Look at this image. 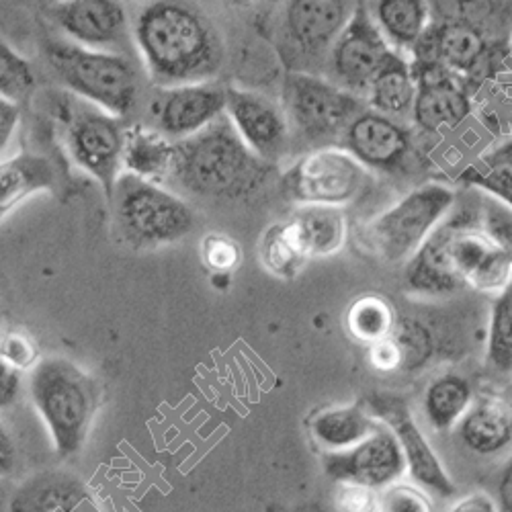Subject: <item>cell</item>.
<instances>
[{
  "label": "cell",
  "instance_id": "6da1fadb",
  "mask_svg": "<svg viewBox=\"0 0 512 512\" xmlns=\"http://www.w3.org/2000/svg\"><path fill=\"white\" fill-rule=\"evenodd\" d=\"M134 46L162 89L209 82L224 64L218 29L187 0L146 5L134 23Z\"/></svg>",
  "mask_w": 512,
  "mask_h": 512
},
{
  "label": "cell",
  "instance_id": "7a4b0ae2",
  "mask_svg": "<svg viewBox=\"0 0 512 512\" xmlns=\"http://www.w3.org/2000/svg\"><path fill=\"white\" fill-rule=\"evenodd\" d=\"M275 164L256 156L234 130L228 115L199 134L175 142L170 179L205 199L240 201L259 193Z\"/></svg>",
  "mask_w": 512,
  "mask_h": 512
},
{
  "label": "cell",
  "instance_id": "3957f363",
  "mask_svg": "<svg viewBox=\"0 0 512 512\" xmlns=\"http://www.w3.org/2000/svg\"><path fill=\"white\" fill-rule=\"evenodd\" d=\"M29 394L46 422L60 457L76 455L87 443L101 402V383L62 357L39 359L29 373Z\"/></svg>",
  "mask_w": 512,
  "mask_h": 512
},
{
  "label": "cell",
  "instance_id": "277c9868",
  "mask_svg": "<svg viewBox=\"0 0 512 512\" xmlns=\"http://www.w3.org/2000/svg\"><path fill=\"white\" fill-rule=\"evenodd\" d=\"M48 64L64 87L115 117L130 115L140 99V78L132 60L123 54L97 52L74 41H48Z\"/></svg>",
  "mask_w": 512,
  "mask_h": 512
},
{
  "label": "cell",
  "instance_id": "5b68a950",
  "mask_svg": "<svg viewBox=\"0 0 512 512\" xmlns=\"http://www.w3.org/2000/svg\"><path fill=\"white\" fill-rule=\"evenodd\" d=\"M111 205L119 232L134 248L173 244L195 228V213L183 197L132 173L119 177Z\"/></svg>",
  "mask_w": 512,
  "mask_h": 512
},
{
  "label": "cell",
  "instance_id": "8992f818",
  "mask_svg": "<svg viewBox=\"0 0 512 512\" xmlns=\"http://www.w3.org/2000/svg\"><path fill=\"white\" fill-rule=\"evenodd\" d=\"M455 205V191L431 183L422 185L365 226V240L386 263H408L447 220Z\"/></svg>",
  "mask_w": 512,
  "mask_h": 512
},
{
  "label": "cell",
  "instance_id": "52a82bcc",
  "mask_svg": "<svg viewBox=\"0 0 512 512\" xmlns=\"http://www.w3.org/2000/svg\"><path fill=\"white\" fill-rule=\"evenodd\" d=\"M281 95L287 121L310 142L343 136L365 111L363 97L306 70L287 72Z\"/></svg>",
  "mask_w": 512,
  "mask_h": 512
},
{
  "label": "cell",
  "instance_id": "ba28073f",
  "mask_svg": "<svg viewBox=\"0 0 512 512\" xmlns=\"http://www.w3.org/2000/svg\"><path fill=\"white\" fill-rule=\"evenodd\" d=\"M369 181V170L345 148H316L297 158L281 177L289 199L300 205L343 207L355 201Z\"/></svg>",
  "mask_w": 512,
  "mask_h": 512
},
{
  "label": "cell",
  "instance_id": "9c48e42d",
  "mask_svg": "<svg viewBox=\"0 0 512 512\" xmlns=\"http://www.w3.org/2000/svg\"><path fill=\"white\" fill-rule=\"evenodd\" d=\"M64 121L72 160L101 185L105 199L111 203L115 185L123 175V119L84 101L70 105Z\"/></svg>",
  "mask_w": 512,
  "mask_h": 512
},
{
  "label": "cell",
  "instance_id": "30bf717a",
  "mask_svg": "<svg viewBox=\"0 0 512 512\" xmlns=\"http://www.w3.org/2000/svg\"><path fill=\"white\" fill-rule=\"evenodd\" d=\"M369 404L373 416L386 424L398 439L406 469L414 484L437 498L455 496L457 486L447 474V469L443 467L429 439L420 431L416 418L410 412V406L402 398L390 394H373L369 398Z\"/></svg>",
  "mask_w": 512,
  "mask_h": 512
},
{
  "label": "cell",
  "instance_id": "8fae6325",
  "mask_svg": "<svg viewBox=\"0 0 512 512\" xmlns=\"http://www.w3.org/2000/svg\"><path fill=\"white\" fill-rule=\"evenodd\" d=\"M394 50L375 25L365 0H357L355 13L328 54V68L338 87L361 97Z\"/></svg>",
  "mask_w": 512,
  "mask_h": 512
},
{
  "label": "cell",
  "instance_id": "7c38bea8",
  "mask_svg": "<svg viewBox=\"0 0 512 512\" xmlns=\"http://www.w3.org/2000/svg\"><path fill=\"white\" fill-rule=\"evenodd\" d=\"M355 7V0H285L281 25L285 48L302 62L328 56Z\"/></svg>",
  "mask_w": 512,
  "mask_h": 512
},
{
  "label": "cell",
  "instance_id": "4fadbf2b",
  "mask_svg": "<svg viewBox=\"0 0 512 512\" xmlns=\"http://www.w3.org/2000/svg\"><path fill=\"white\" fill-rule=\"evenodd\" d=\"M52 19L82 48L123 56L132 48L134 29L123 0H60Z\"/></svg>",
  "mask_w": 512,
  "mask_h": 512
},
{
  "label": "cell",
  "instance_id": "5bb4252c",
  "mask_svg": "<svg viewBox=\"0 0 512 512\" xmlns=\"http://www.w3.org/2000/svg\"><path fill=\"white\" fill-rule=\"evenodd\" d=\"M324 472L336 484L351 482L381 492L398 484L408 474V469L398 439L381 422L379 429L357 447L326 453Z\"/></svg>",
  "mask_w": 512,
  "mask_h": 512
},
{
  "label": "cell",
  "instance_id": "9a60e30c",
  "mask_svg": "<svg viewBox=\"0 0 512 512\" xmlns=\"http://www.w3.org/2000/svg\"><path fill=\"white\" fill-rule=\"evenodd\" d=\"M222 115H226V89L211 82L160 89L150 105L152 127L173 142L199 134Z\"/></svg>",
  "mask_w": 512,
  "mask_h": 512
},
{
  "label": "cell",
  "instance_id": "2e32d148",
  "mask_svg": "<svg viewBox=\"0 0 512 512\" xmlns=\"http://www.w3.org/2000/svg\"><path fill=\"white\" fill-rule=\"evenodd\" d=\"M410 64L418 87L412 119L420 130L429 134L455 130L472 115V99L457 74L429 60Z\"/></svg>",
  "mask_w": 512,
  "mask_h": 512
},
{
  "label": "cell",
  "instance_id": "e0dca14e",
  "mask_svg": "<svg viewBox=\"0 0 512 512\" xmlns=\"http://www.w3.org/2000/svg\"><path fill=\"white\" fill-rule=\"evenodd\" d=\"M226 115L238 136L256 156L275 164L285 152L289 140V121L283 107L271 99L252 91L228 87Z\"/></svg>",
  "mask_w": 512,
  "mask_h": 512
},
{
  "label": "cell",
  "instance_id": "ac0fdd59",
  "mask_svg": "<svg viewBox=\"0 0 512 512\" xmlns=\"http://www.w3.org/2000/svg\"><path fill=\"white\" fill-rule=\"evenodd\" d=\"M343 148L351 152L367 170L394 173L408 158L412 138L398 119L365 109L345 130Z\"/></svg>",
  "mask_w": 512,
  "mask_h": 512
},
{
  "label": "cell",
  "instance_id": "d6986e66",
  "mask_svg": "<svg viewBox=\"0 0 512 512\" xmlns=\"http://www.w3.org/2000/svg\"><path fill=\"white\" fill-rule=\"evenodd\" d=\"M459 218H447L406 263L404 283L412 295L445 297L465 289L453 256Z\"/></svg>",
  "mask_w": 512,
  "mask_h": 512
},
{
  "label": "cell",
  "instance_id": "ffe728a7",
  "mask_svg": "<svg viewBox=\"0 0 512 512\" xmlns=\"http://www.w3.org/2000/svg\"><path fill=\"white\" fill-rule=\"evenodd\" d=\"M453 256L457 271L465 283L482 293H500L512 281V263L508 256L482 230L459 218L453 236Z\"/></svg>",
  "mask_w": 512,
  "mask_h": 512
},
{
  "label": "cell",
  "instance_id": "44dd1931",
  "mask_svg": "<svg viewBox=\"0 0 512 512\" xmlns=\"http://www.w3.org/2000/svg\"><path fill=\"white\" fill-rule=\"evenodd\" d=\"M488 52L486 35L480 25L461 23V21H433L431 29L426 31L412 60H429L441 64L449 72L472 74L480 68Z\"/></svg>",
  "mask_w": 512,
  "mask_h": 512
},
{
  "label": "cell",
  "instance_id": "7402d4cb",
  "mask_svg": "<svg viewBox=\"0 0 512 512\" xmlns=\"http://www.w3.org/2000/svg\"><path fill=\"white\" fill-rule=\"evenodd\" d=\"M89 502V488L80 478L62 469H48L15 490L9 512H82Z\"/></svg>",
  "mask_w": 512,
  "mask_h": 512
},
{
  "label": "cell",
  "instance_id": "603a6c76",
  "mask_svg": "<svg viewBox=\"0 0 512 512\" xmlns=\"http://www.w3.org/2000/svg\"><path fill=\"white\" fill-rule=\"evenodd\" d=\"M58 189V164L35 152H21L11 158H0V220L41 191Z\"/></svg>",
  "mask_w": 512,
  "mask_h": 512
},
{
  "label": "cell",
  "instance_id": "cb8c5ba5",
  "mask_svg": "<svg viewBox=\"0 0 512 512\" xmlns=\"http://www.w3.org/2000/svg\"><path fill=\"white\" fill-rule=\"evenodd\" d=\"M459 443L476 455H498L512 445V410L500 400H474L457 424Z\"/></svg>",
  "mask_w": 512,
  "mask_h": 512
},
{
  "label": "cell",
  "instance_id": "d4e9b609",
  "mask_svg": "<svg viewBox=\"0 0 512 512\" xmlns=\"http://www.w3.org/2000/svg\"><path fill=\"white\" fill-rule=\"evenodd\" d=\"M367 7L388 46L402 56L412 54L433 25L429 0H373Z\"/></svg>",
  "mask_w": 512,
  "mask_h": 512
},
{
  "label": "cell",
  "instance_id": "484cf974",
  "mask_svg": "<svg viewBox=\"0 0 512 512\" xmlns=\"http://www.w3.org/2000/svg\"><path fill=\"white\" fill-rule=\"evenodd\" d=\"M308 259H328L343 250L349 234L343 207L300 205L289 220Z\"/></svg>",
  "mask_w": 512,
  "mask_h": 512
},
{
  "label": "cell",
  "instance_id": "4316f807",
  "mask_svg": "<svg viewBox=\"0 0 512 512\" xmlns=\"http://www.w3.org/2000/svg\"><path fill=\"white\" fill-rule=\"evenodd\" d=\"M381 426L361 406H334L318 412L310 422L314 443L326 453H340L357 447Z\"/></svg>",
  "mask_w": 512,
  "mask_h": 512
},
{
  "label": "cell",
  "instance_id": "83f0119b",
  "mask_svg": "<svg viewBox=\"0 0 512 512\" xmlns=\"http://www.w3.org/2000/svg\"><path fill=\"white\" fill-rule=\"evenodd\" d=\"M416 78L410 60L406 56L392 52L386 64L381 66L367 91L369 109L388 115L392 119L412 115L416 101Z\"/></svg>",
  "mask_w": 512,
  "mask_h": 512
},
{
  "label": "cell",
  "instance_id": "f1b7e54d",
  "mask_svg": "<svg viewBox=\"0 0 512 512\" xmlns=\"http://www.w3.org/2000/svg\"><path fill=\"white\" fill-rule=\"evenodd\" d=\"M175 160V142L162 136L154 127L136 125L125 130L123 168L146 181L170 179Z\"/></svg>",
  "mask_w": 512,
  "mask_h": 512
},
{
  "label": "cell",
  "instance_id": "f546056e",
  "mask_svg": "<svg viewBox=\"0 0 512 512\" xmlns=\"http://www.w3.org/2000/svg\"><path fill=\"white\" fill-rule=\"evenodd\" d=\"M474 404V390L469 381L457 373H445L429 383L422 398V410L437 433L457 429L461 418Z\"/></svg>",
  "mask_w": 512,
  "mask_h": 512
},
{
  "label": "cell",
  "instance_id": "4dcf8cb0",
  "mask_svg": "<svg viewBox=\"0 0 512 512\" xmlns=\"http://www.w3.org/2000/svg\"><path fill=\"white\" fill-rule=\"evenodd\" d=\"M459 183L512 209V138L469 164L459 175Z\"/></svg>",
  "mask_w": 512,
  "mask_h": 512
},
{
  "label": "cell",
  "instance_id": "1f68e13d",
  "mask_svg": "<svg viewBox=\"0 0 512 512\" xmlns=\"http://www.w3.org/2000/svg\"><path fill=\"white\" fill-rule=\"evenodd\" d=\"M347 332L363 345H377L396 334L398 316L383 295L367 293L357 297L345 316Z\"/></svg>",
  "mask_w": 512,
  "mask_h": 512
},
{
  "label": "cell",
  "instance_id": "d6a6232c",
  "mask_svg": "<svg viewBox=\"0 0 512 512\" xmlns=\"http://www.w3.org/2000/svg\"><path fill=\"white\" fill-rule=\"evenodd\" d=\"M259 256L263 267L283 281L295 279L310 261L289 220L277 222L263 232L259 242Z\"/></svg>",
  "mask_w": 512,
  "mask_h": 512
},
{
  "label": "cell",
  "instance_id": "836d02e7",
  "mask_svg": "<svg viewBox=\"0 0 512 512\" xmlns=\"http://www.w3.org/2000/svg\"><path fill=\"white\" fill-rule=\"evenodd\" d=\"M486 359L492 371L512 375V281L492 302Z\"/></svg>",
  "mask_w": 512,
  "mask_h": 512
},
{
  "label": "cell",
  "instance_id": "e575fe53",
  "mask_svg": "<svg viewBox=\"0 0 512 512\" xmlns=\"http://www.w3.org/2000/svg\"><path fill=\"white\" fill-rule=\"evenodd\" d=\"M35 87L33 66L0 39V97L21 103Z\"/></svg>",
  "mask_w": 512,
  "mask_h": 512
},
{
  "label": "cell",
  "instance_id": "d590c367",
  "mask_svg": "<svg viewBox=\"0 0 512 512\" xmlns=\"http://www.w3.org/2000/svg\"><path fill=\"white\" fill-rule=\"evenodd\" d=\"M203 265L216 275H228L242 265L244 252L236 238L224 232H207L199 242Z\"/></svg>",
  "mask_w": 512,
  "mask_h": 512
},
{
  "label": "cell",
  "instance_id": "8d00e7d4",
  "mask_svg": "<svg viewBox=\"0 0 512 512\" xmlns=\"http://www.w3.org/2000/svg\"><path fill=\"white\" fill-rule=\"evenodd\" d=\"M377 512H433V502L420 486L398 482L379 492Z\"/></svg>",
  "mask_w": 512,
  "mask_h": 512
},
{
  "label": "cell",
  "instance_id": "74e56055",
  "mask_svg": "<svg viewBox=\"0 0 512 512\" xmlns=\"http://www.w3.org/2000/svg\"><path fill=\"white\" fill-rule=\"evenodd\" d=\"M480 226L512 263V209L486 195L482 201Z\"/></svg>",
  "mask_w": 512,
  "mask_h": 512
},
{
  "label": "cell",
  "instance_id": "f35d334b",
  "mask_svg": "<svg viewBox=\"0 0 512 512\" xmlns=\"http://www.w3.org/2000/svg\"><path fill=\"white\" fill-rule=\"evenodd\" d=\"M433 21H461L480 25L492 7V0H429Z\"/></svg>",
  "mask_w": 512,
  "mask_h": 512
},
{
  "label": "cell",
  "instance_id": "ab89813d",
  "mask_svg": "<svg viewBox=\"0 0 512 512\" xmlns=\"http://www.w3.org/2000/svg\"><path fill=\"white\" fill-rule=\"evenodd\" d=\"M0 357L19 371L33 369L39 363L37 345L27 332L21 330H9L0 336Z\"/></svg>",
  "mask_w": 512,
  "mask_h": 512
},
{
  "label": "cell",
  "instance_id": "60d3db41",
  "mask_svg": "<svg viewBox=\"0 0 512 512\" xmlns=\"http://www.w3.org/2000/svg\"><path fill=\"white\" fill-rule=\"evenodd\" d=\"M334 506L338 512H377L379 492L361 484L340 482L336 484Z\"/></svg>",
  "mask_w": 512,
  "mask_h": 512
},
{
  "label": "cell",
  "instance_id": "b9f144b4",
  "mask_svg": "<svg viewBox=\"0 0 512 512\" xmlns=\"http://www.w3.org/2000/svg\"><path fill=\"white\" fill-rule=\"evenodd\" d=\"M23 392V371L0 357V410L13 406Z\"/></svg>",
  "mask_w": 512,
  "mask_h": 512
},
{
  "label": "cell",
  "instance_id": "7bdbcfd3",
  "mask_svg": "<svg viewBox=\"0 0 512 512\" xmlns=\"http://www.w3.org/2000/svg\"><path fill=\"white\" fill-rule=\"evenodd\" d=\"M19 121H21L19 103L0 97V156L9 150L15 134H17Z\"/></svg>",
  "mask_w": 512,
  "mask_h": 512
},
{
  "label": "cell",
  "instance_id": "ee69618b",
  "mask_svg": "<svg viewBox=\"0 0 512 512\" xmlns=\"http://www.w3.org/2000/svg\"><path fill=\"white\" fill-rule=\"evenodd\" d=\"M369 349H371L369 359H371L373 367L381 369V371H392V369L400 367L402 357H404V351L394 336L388 340H381V343H377V345H371Z\"/></svg>",
  "mask_w": 512,
  "mask_h": 512
},
{
  "label": "cell",
  "instance_id": "f6af8a7d",
  "mask_svg": "<svg viewBox=\"0 0 512 512\" xmlns=\"http://www.w3.org/2000/svg\"><path fill=\"white\" fill-rule=\"evenodd\" d=\"M19 463V447L9 431V426L0 420V478L11 476Z\"/></svg>",
  "mask_w": 512,
  "mask_h": 512
},
{
  "label": "cell",
  "instance_id": "bcb514c9",
  "mask_svg": "<svg viewBox=\"0 0 512 512\" xmlns=\"http://www.w3.org/2000/svg\"><path fill=\"white\" fill-rule=\"evenodd\" d=\"M449 512H498V506L490 496L482 492H474L461 498L457 504H453Z\"/></svg>",
  "mask_w": 512,
  "mask_h": 512
},
{
  "label": "cell",
  "instance_id": "7dc6e473",
  "mask_svg": "<svg viewBox=\"0 0 512 512\" xmlns=\"http://www.w3.org/2000/svg\"><path fill=\"white\" fill-rule=\"evenodd\" d=\"M498 512H512V459L498 482Z\"/></svg>",
  "mask_w": 512,
  "mask_h": 512
},
{
  "label": "cell",
  "instance_id": "c3c4849f",
  "mask_svg": "<svg viewBox=\"0 0 512 512\" xmlns=\"http://www.w3.org/2000/svg\"><path fill=\"white\" fill-rule=\"evenodd\" d=\"M224 3L240 13H250V11H259L265 5H271L273 0H224Z\"/></svg>",
  "mask_w": 512,
  "mask_h": 512
},
{
  "label": "cell",
  "instance_id": "681fc988",
  "mask_svg": "<svg viewBox=\"0 0 512 512\" xmlns=\"http://www.w3.org/2000/svg\"><path fill=\"white\" fill-rule=\"evenodd\" d=\"M0 318H3V308H0Z\"/></svg>",
  "mask_w": 512,
  "mask_h": 512
},
{
  "label": "cell",
  "instance_id": "f907efd6",
  "mask_svg": "<svg viewBox=\"0 0 512 512\" xmlns=\"http://www.w3.org/2000/svg\"><path fill=\"white\" fill-rule=\"evenodd\" d=\"M510 394H512V386H510Z\"/></svg>",
  "mask_w": 512,
  "mask_h": 512
},
{
  "label": "cell",
  "instance_id": "816d5d0a",
  "mask_svg": "<svg viewBox=\"0 0 512 512\" xmlns=\"http://www.w3.org/2000/svg\"><path fill=\"white\" fill-rule=\"evenodd\" d=\"M58 3H60V0H58Z\"/></svg>",
  "mask_w": 512,
  "mask_h": 512
}]
</instances>
